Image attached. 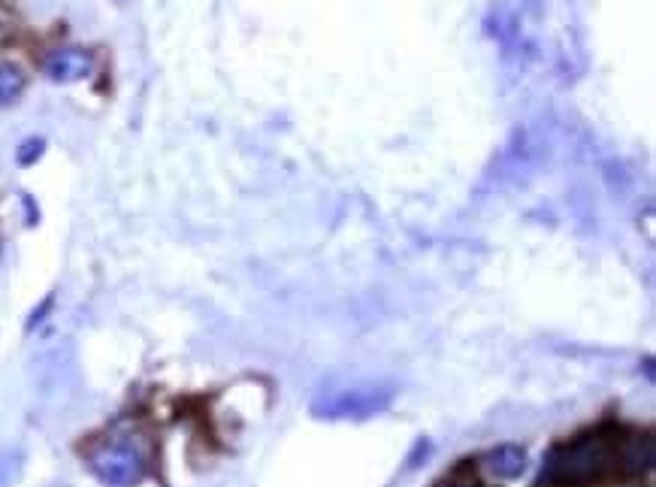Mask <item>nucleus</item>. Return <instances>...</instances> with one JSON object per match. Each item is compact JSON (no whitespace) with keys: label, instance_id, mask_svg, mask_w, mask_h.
<instances>
[{"label":"nucleus","instance_id":"3","mask_svg":"<svg viewBox=\"0 0 656 487\" xmlns=\"http://www.w3.org/2000/svg\"><path fill=\"white\" fill-rule=\"evenodd\" d=\"M390 391L387 388H354L342 391L324 403H315L318 418H372L390 406Z\"/></svg>","mask_w":656,"mask_h":487},{"label":"nucleus","instance_id":"9","mask_svg":"<svg viewBox=\"0 0 656 487\" xmlns=\"http://www.w3.org/2000/svg\"><path fill=\"white\" fill-rule=\"evenodd\" d=\"M436 487H475V484H466V481H439Z\"/></svg>","mask_w":656,"mask_h":487},{"label":"nucleus","instance_id":"8","mask_svg":"<svg viewBox=\"0 0 656 487\" xmlns=\"http://www.w3.org/2000/svg\"><path fill=\"white\" fill-rule=\"evenodd\" d=\"M43 155V140H28L22 143V152H19V164H31L34 158Z\"/></svg>","mask_w":656,"mask_h":487},{"label":"nucleus","instance_id":"1","mask_svg":"<svg viewBox=\"0 0 656 487\" xmlns=\"http://www.w3.org/2000/svg\"><path fill=\"white\" fill-rule=\"evenodd\" d=\"M620 466V451L602 436H581L563 448H557L545 466V478L554 484H593Z\"/></svg>","mask_w":656,"mask_h":487},{"label":"nucleus","instance_id":"5","mask_svg":"<svg viewBox=\"0 0 656 487\" xmlns=\"http://www.w3.org/2000/svg\"><path fill=\"white\" fill-rule=\"evenodd\" d=\"M484 469L496 478H517L527 469V451L520 445H499L484 457Z\"/></svg>","mask_w":656,"mask_h":487},{"label":"nucleus","instance_id":"4","mask_svg":"<svg viewBox=\"0 0 656 487\" xmlns=\"http://www.w3.org/2000/svg\"><path fill=\"white\" fill-rule=\"evenodd\" d=\"M91 70H94V58L85 49H58L43 64V73L52 82H79L91 76Z\"/></svg>","mask_w":656,"mask_h":487},{"label":"nucleus","instance_id":"2","mask_svg":"<svg viewBox=\"0 0 656 487\" xmlns=\"http://www.w3.org/2000/svg\"><path fill=\"white\" fill-rule=\"evenodd\" d=\"M91 469L106 487H137L146 478V463L130 445H103L91 454Z\"/></svg>","mask_w":656,"mask_h":487},{"label":"nucleus","instance_id":"7","mask_svg":"<svg viewBox=\"0 0 656 487\" xmlns=\"http://www.w3.org/2000/svg\"><path fill=\"white\" fill-rule=\"evenodd\" d=\"M22 91H25V73L10 61H0V106L19 100Z\"/></svg>","mask_w":656,"mask_h":487},{"label":"nucleus","instance_id":"6","mask_svg":"<svg viewBox=\"0 0 656 487\" xmlns=\"http://www.w3.org/2000/svg\"><path fill=\"white\" fill-rule=\"evenodd\" d=\"M650 463H653V445L647 436H632V439L620 442V469L623 472L641 475L650 469Z\"/></svg>","mask_w":656,"mask_h":487}]
</instances>
